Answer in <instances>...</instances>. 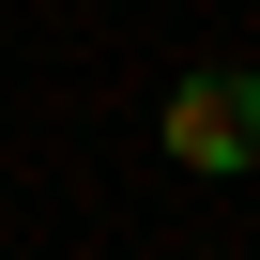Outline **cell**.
I'll list each match as a JSON object with an SVG mask.
<instances>
[{
	"instance_id": "1",
	"label": "cell",
	"mask_w": 260,
	"mask_h": 260,
	"mask_svg": "<svg viewBox=\"0 0 260 260\" xmlns=\"http://www.w3.org/2000/svg\"><path fill=\"white\" fill-rule=\"evenodd\" d=\"M153 138H169V169H260V77H184Z\"/></svg>"
}]
</instances>
